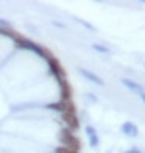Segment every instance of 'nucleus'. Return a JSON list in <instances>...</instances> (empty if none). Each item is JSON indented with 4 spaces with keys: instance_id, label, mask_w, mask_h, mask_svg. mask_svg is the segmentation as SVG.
<instances>
[{
    "instance_id": "nucleus-10",
    "label": "nucleus",
    "mask_w": 145,
    "mask_h": 153,
    "mask_svg": "<svg viewBox=\"0 0 145 153\" xmlns=\"http://www.w3.org/2000/svg\"><path fill=\"white\" fill-rule=\"evenodd\" d=\"M92 47H94V50H97V52H101V53H109V48H108V47H105V45L94 44Z\"/></svg>"
},
{
    "instance_id": "nucleus-5",
    "label": "nucleus",
    "mask_w": 145,
    "mask_h": 153,
    "mask_svg": "<svg viewBox=\"0 0 145 153\" xmlns=\"http://www.w3.org/2000/svg\"><path fill=\"white\" fill-rule=\"evenodd\" d=\"M63 120L66 122V125L69 127V130H77L80 127V122L77 119V116L75 113H63Z\"/></svg>"
},
{
    "instance_id": "nucleus-9",
    "label": "nucleus",
    "mask_w": 145,
    "mask_h": 153,
    "mask_svg": "<svg viewBox=\"0 0 145 153\" xmlns=\"http://www.w3.org/2000/svg\"><path fill=\"white\" fill-rule=\"evenodd\" d=\"M87 136H89V142H91V147H97V145H98V136H97V133L87 134Z\"/></svg>"
},
{
    "instance_id": "nucleus-2",
    "label": "nucleus",
    "mask_w": 145,
    "mask_h": 153,
    "mask_svg": "<svg viewBox=\"0 0 145 153\" xmlns=\"http://www.w3.org/2000/svg\"><path fill=\"white\" fill-rule=\"evenodd\" d=\"M16 41V44L20 47V48H27V50H31V52H34L36 55H39V56H42V58H48V56H52L50 53H48L47 50H44L42 47H39L38 44H34L33 41H30V39H25V38H16L14 39Z\"/></svg>"
},
{
    "instance_id": "nucleus-13",
    "label": "nucleus",
    "mask_w": 145,
    "mask_h": 153,
    "mask_svg": "<svg viewBox=\"0 0 145 153\" xmlns=\"http://www.w3.org/2000/svg\"><path fill=\"white\" fill-rule=\"evenodd\" d=\"M125 153H142V152L137 150V149H131V150H128V152H125Z\"/></svg>"
},
{
    "instance_id": "nucleus-8",
    "label": "nucleus",
    "mask_w": 145,
    "mask_h": 153,
    "mask_svg": "<svg viewBox=\"0 0 145 153\" xmlns=\"http://www.w3.org/2000/svg\"><path fill=\"white\" fill-rule=\"evenodd\" d=\"M122 85L125 86L127 89H129L131 92H134V94H142L144 92V88L141 86V85H137V83H134V81H131V80H128V78H123L122 80Z\"/></svg>"
},
{
    "instance_id": "nucleus-12",
    "label": "nucleus",
    "mask_w": 145,
    "mask_h": 153,
    "mask_svg": "<svg viewBox=\"0 0 145 153\" xmlns=\"http://www.w3.org/2000/svg\"><path fill=\"white\" fill-rule=\"evenodd\" d=\"M0 27H2V28H10V24L6 22V20H3V19H0Z\"/></svg>"
},
{
    "instance_id": "nucleus-14",
    "label": "nucleus",
    "mask_w": 145,
    "mask_h": 153,
    "mask_svg": "<svg viewBox=\"0 0 145 153\" xmlns=\"http://www.w3.org/2000/svg\"><path fill=\"white\" fill-rule=\"evenodd\" d=\"M141 99H142V102L145 103V92H142V94H141Z\"/></svg>"
},
{
    "instance_id": "nucleus-4",
    "label": "nucleus",
    "mask_w": 145,
    "mask_h": 153,
    "mask_svg": "<svg viewBox=\"0 0 145 153\" xmlns=\"http://www.w3.org/2000/svg\"><path fill=\"white\" fill-rule=\"evenodd\" d=\"M58 83H59V89H61V100H63V102H69V100H70V97H72L70 85L67 83L66 78L58 80Z\"/></svg>"
},
{
    "instance_id": "nucleus-6",
    "label": "nucleus",
    "mask_w": 145,
    "mask_h": 153,
    "mask_svg": "<svg viewBox=\"0 0 145 153\" xmlns=\"http://www.w3.org/2000/svg\"><path fill=\"white\" fill-rule=\"evenodd\" d=\"M80 74L84 76V78H87L91 83H95V85H98V86H103V85H105V81H103L98 75L94 74V72H91V71H87V69H80Z\"/></svg>"
},
{
    "instance_id": "nucleus-1",
    "label": "nucleus",
    "mask_w": 145,
    "mask_h": 153,
    "mask_svg": "<svg viewBox=\"0 0 145 153\" xmlns=\"http://www.w3.org/2000/svg\"><path fill=\"white\" fill-rule=\"evenodd\" d=\"M59 141H61V144H63V147H66V149H70V150H75V152H78V150L81 149L80 139L75 136L69 128L61 130V133H59Z\"/></svg>"
},
{
    "instance_id": "nucleus-11",
    "label": "nucleus",
    "mask_w": 145,
    "mask_h": 153,
    "mask_svg": "<svg viewBox=\"0 0 145 153\" xmlns=\"http://www.w3.org/2000/svg\"><path fill=\"white\" fill-rule=\"evenodd\" d=\"M55 153H78V152L70 150V149H66V147H58L56 150H55Z\"/></svg>"
},
{
    "instance_id": "nucleus-3",
    "label": "nucleus",
    "mask_w": 145,
    "mask_h": 153,
    "mask_svg": "<svg viewBox=\"0 0 145 153\" xmlns=\"http://www.w3.org/2000/svg\"><path fill=\"white\" fill-rule=\"evenodd\" d=\"M47 61H48V67H50L52 74L55 75V78H56V80H63V78H66V72H64V69H63V66L59 64V61H58L56 58L48 56V58H47Z\"/></svg>"
},
{
    "instance_id": "nucleus-7",
    "label": "nucleus",
    "mask_w": 145,
    "mask_h": 153,
    "mask_svg": "<svg viewBox=\"0 0 145 153\" xmlns=\"http://www.w3.org/2000/svg\"><path fill=\"white\" fill-rule=\"evenodd\" d=\"M122 131L125 136H129V137H136L137 134H139V128L136 127V125L133 122H125L122 125Z\"/></svg>"
}]
</instances>
